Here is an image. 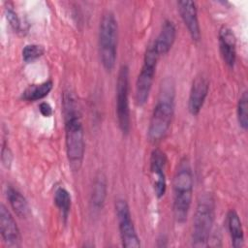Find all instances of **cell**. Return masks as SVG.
Returning a JSON list of instances; mask_svg holds the SVG:
<instances>
[{"label": "cell", "mask_w": 248, "mask_h": 248, "mask_svg": "<svg viewBox=\"0 0 248 248\" xmlns=\"http://www.w3.org/2000/svg\"><path fill=\"white\" fill-rule=\"evenodd\" d=\"M62 109L67 159L71 170L77 172L80 170L83 163L85 140L78 103L73 91L65 90L63 92Z\"/></svg>", "instance_id": "6da1fadb"}, {"label": "cell", "mask_w": 248, "mask_h": 248, "mask_svg": "<svg viewBox=\"0 0 248 248\" xmlns=\"http://www.w3.org/2000/svg\"><path fill=\"white\" fill-rule=\"evenodd\" d=\"M194 189L193 171L187 158H183L177 165L172 183V211L177 223L183 224L192 203Z\"/></svg>", "instance_id": "7a4b0ae2"}, {"label": "cell", "mask_w": 248, "mask_h": 248, "mask_svg": "<svg viewBox=\"0 0 248 248\" xmlns=\"http://www.w3.org/2000/svg\"><path fill=\"white\" fill-rule=\"evenodd\" d=\"M174 114V89L170 82L162 84V92L154 106L148 128L147 138L152 143L161 141L168 134Z\"/></svg>", "instance_id": "3957f363"}, {"label": "cell", "mask_w": 248, "mask_h": 248, "mask_svg": "<svg viewBox=\"0 0 248 248\" xmlns=\"http://www.w3.org/2000/svg\"><path fill=\"white\" fill-rule=\"evenodd\" d=\"M118 24L111 12H106L100 21L98 46L101 63L104 69L111 72L117 58Z\"/></svg>", "instance_id": "277c9868"}, {"label": "cell", "mask_w": 248, "mask_h": 248, "mask_svg": "<svg viewBox=\"0 0 248 248\" xmlns=\"http://www.w3.org/2000/svg\"><path fill=\"white\" fill-rule=\"evenodd\" d=\"M215 219V201L211 194L202 195L198 201L193 219L192 245L205 247L208 245Z\"/></svg>", "instance_id": "5b68a950"}, {"label": "cell", "mask_w": 248, "mask_h": 248, "mask_svg": "<svg viewBox=\"0 0 248 248\" xmlns=\"http://www.w3.org/2000/svg\"><path fill=\"white\" fill-rule=\"evenodd\" d=\"M159 57L153 45H149L145 50L143 63L136 81L135 101L139 107L144 106L149 98Z\"/></svg>", "instance_id": "8992f818"}, {"label": "cell", "mask_w": 248, "mask_h": 248, "mask_svg": "<svg viewBox=\"0 0 248 248\" xmlns=\"http://www.w3.org/2000/svg\"><path fill=\"white\" fill-rule=\"evenodd\" d=\"M115 93L118 126L123 135H128L131 130V113L129 107V68L127 65H122L118 71Z\"/></svg>", "instance_id": "52a82bcc"}, {"label": "cell", "mask_w": 248, "mask_h": 248, "mask_svg": "<svg viewBox=\"0 0 248 248\" xmlns=\"http://www.w3.org/2000/svg\"><path fill=\"white\" fill-rule=\"evenodd\" d=\"M115 214L118 223L119 234L122 246L125 248L140 247V237L137 233L130 207L125 200L119 199L115 202Z\"/></svg>", "instance_id": "ba28073f"}, {"label": "cell", "mask_w": 248, "mask_h": 248, "mask_svg": "<svg viewBox=\"0 0 248 248\" xmlns=\"http://www.w3.org/2000/svg\"><path fill=\"white\" fill-rule=\"evenodd\" d=\"M166 154L159 148L151 152L149 160V170L152 176V186L155 196L161 199L166 194L167 180H166Z\"/></svg>", "instance_id": "9c48e42d"}, {"label": "cell", "mask_w": 248, "mask_h": 248, "mask_svg": "<svg viewBox=\"0 0 248 248\" xmlns=\"http://www.w3.org/2000/svg\"><path fill=\"white\" fill-rule=\"evenodd\" d=\"M0 234L6 246L18 247L20 245L21 236L17 224L3 203L0 205Z\"/></svg>", "instance_id": "30bf717a"}, {"label": "cell", "mask_w": 248, "mask_h": 248, "mask_svg": "<svg viewBox=\"0 0 248 248\" xmlns=\"http://www.w3.org/2000/svg\"><path fill=\"white\" fill-rule=\"evenodd\" d=\"M219 49L224 63L231 69H233L236 61V38L227 25L221 26L218 32Z\"/></svg>", "instance_id": "8fae6325"}, {"label": "cell", "mask_w": 248, "mask_h": 248, "mask_svg": "<svg viewBox=\"0 0 248 248\" xmlns=\"http://www.w3.org/2000/svg\"><path fill=\"white\" fill-rule=\"evenodd\" d=\"M208 90L209 82L203 75L201 74L193 79L188 99V109L192 115L200 113L207 97Z\"/></svg>", "instance_id": "7c38bea8"}, {"label": "cell", "mask_w": 248, "mask_h": 248, "mask_svg": "<svg viewBox=\"0 0 248 248\" xmlns=\"http://www.w3.org/2000/svg\"><path fill=\"white\" fill-rule=\"evenodd\" d=\"M177 7L181 19L186 26L192 40L195 42L200 41L201 27L199 23L196 2L191 0H181L177 2Z\"/></svg>", "instance_id": "4fadbf2b"}, {"label": "cell", "mask_w": 248, "mask_h": 248, "mask_svg": "<svg viewBox=\"0 0 248 248\" xmlns=\"http://www.w3.org/2000/svg\"><path fill=\"white\" fill-rule=\"evenodd\" d=\"M176 38V28L171 20L166 19L161 27V30L152 43L159 56L167 54L172 47Z\"/></svg>", "instance_id": "5bb4252c"}, {"label": "cell", "mask_w": 248, "mask_h": 248, "mask_svg": "<svg viewBox=\"0 0 248 248\" xmlns=\"http://www.w3.org/2000/svg\"><path fill=\"white\" fill-rule=\"evenodd\" d=\"M227 225L230 233L232 245L234 248L244 246V231L238 213L234 209H231L227 214Z\"/></svg>", "instance_id": "9a60e30c"}, {"label": "cell", "mask_w": 248, "mask_h": 248, "mask_svg": "<svg viewBox=\"0 0 248 248\" xmlns=\"http://www.w3.org/2000/svg\"><path fill=\"white\" fill-rule=\"evenodd\" d=\"M108 193V183L106 176L103 173H98L94 179L91 197H90V203L92 208L95 211H99L103 208L105 204V201L107 198Z\"/></svg>", "instance_id": "2e32d148"}, {"label": "cell", "mask_w": 248, "mask_h": 248, "mask_svg": "<svg viewBox=\"0 0 248 248\" xmlns=\"http://www.w3.org/2000/svg\"><path fill=\"white\" fill-rule=\"evenodd\" d=\"M8 202L14 212L20 218H26L30 214V207L25 197L16 188L9 185L6 189Z\"/></svg>", "instance_id": "e0dca14e"}, {"label": "cell", "mask_w": 248, "mask_h": 248, "mask_svg": "<svg viewBox=\"0 0 248 248\" xmlns=\"http://www.w3.org/2000/svg\"><path fill=\"white\" fill-rule=\"evenodd\" d=\"M53 88L52 80H46L39 84H30L21 93V99L27 102H36L46 97Z\"/></svg>", "instance_id": "ac0fdd59"}, {"label": "cell", "mask_w": 248, "mask_h": 248, "mask_svg": "<svg viewBox=\"0 0 248 248\" xmlns=\"http://www.w3.org/2000/svg\"><path fill=\"white\" fill-rule=\"evenodd\" d=\"M54 204L58 208L60 215L64 222L66 223L69 213L71 211V205H72V197L69 191L64 187H58L54 192L53 197Z\"/></svg>", "instance_id": "d6986e66"}, {"label": "cell", "mask_w": 248, "mask_h": 248, "mask_svg": "<svg viewBox=\"0 0 248 248\" xmlns=\"http://www.w3.org/2000/svg\"><path fill=\"white\" fill-rule=\"evenodd\" d=\"M236 115H237V122L239 127L246 131L248 128V94L247 91H244L237 102L236 107Z\"/></svg>", "instance_id": "ffe728a7"}, {"label": "cell", "mask_w": 248, "mask_h": 248, "mask_svg": "<svg viewBox=\"0 0 248 248\" xmlns=\"http://www.w3.org/2000/svg\"><path fill=\"white\" fill-rule=\"evenodd\" d=\"M44 53L45 48L43 46L37 44H29L26 45L22 49V59L24 62L30 63L43 56Z\"/></svg>", "instance_id": "44dd1931"}, {"label": "cell", "mask_w": 248, "mask_h": 248, "mask_svg": "<svg viewBox=\"0 0 248 248\" xmlns=\"http://www.w3.org/2000/svg\"><path fill=\"white\" fill-rule=\"evenodd\" d=\"M1 161L5 168L9 169L12 165L13 161V153L11 149L8 146V143L6 142V140H3L2 141V148H1Z\"/></svg>", "instance_id": "7402d4cb"}, {"label": "cell", "mask_w": 248, "mask_h": 248, "mask_svg": "<svg viewBox=\"0 0 248 248\" xmlns=\"http://www.w3.org/2000/svg\"><path fill=\"white\" fill-rule=\"evenodd\" d=\"M6 16H7V19L11 25V27L16 30V31H19L20 30V20L17 16V15L16 14V12L12 9V8H9L6 10Z\"/></svg>", "instance_id": "603a6c76"}, {"label": "cell", "mask_w": 248, "mask_h": 248, "mask_svg": "<svg viewBox=\"0 0 248 248\" xmlns=\"http://www.w3.org/2000/svg\"><path fill=\"white\" fill-rule=\"evenodd\" d=\"M39 110L44 117H50L53 113L51 106L46 102H42L39 106Z\"/></svg>", "instance_id": "cb8c5ba5"}]
</instances>
